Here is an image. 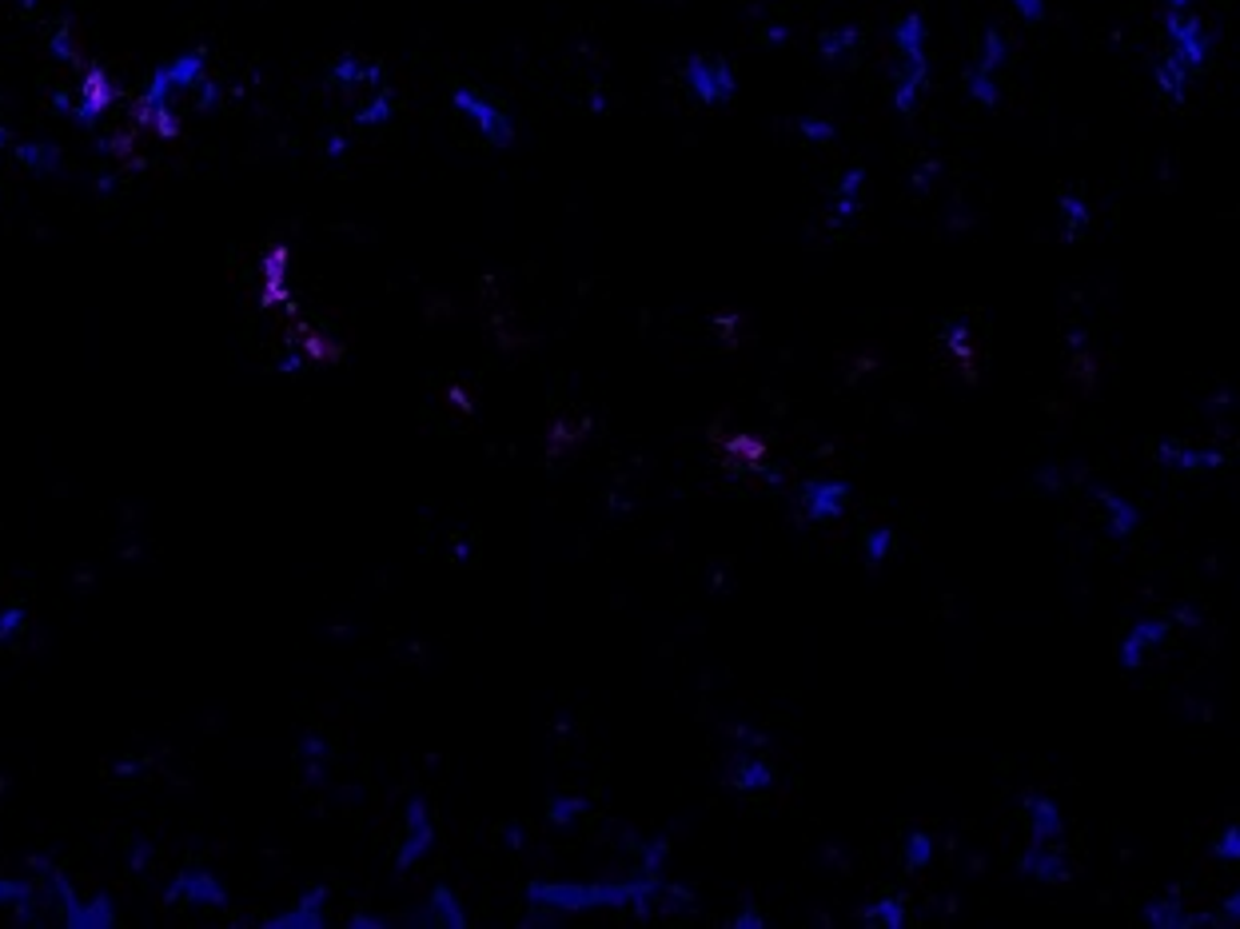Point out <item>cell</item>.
Masks as SVG:
<instances>
[{"instance_id": "obj_30", "label": "cell", "mask_w": 1240, "mask_h": 929, "mask_svg": "<svg viewBox=\"0 0 1240 929\" xmlns=\"http://www.w3.org/2000/svg\"><path fill=\"white\" fill-rule=\"evenodd\" d=\"M666 858H671V842H666V837H650L647 846L638 849V866H635V873H647V878H662V873H666Z\"/></svg>"}, {"instance_id": "obj_37", "label": "cell", "mask_w": 1240, "mask_h": 929, "mask_svg": "<svg viewBox=\"0 0 1240 929\" xmlns=\"http://www.w3.org/2000/svg\"><path fill=\"white\" fill-rule=\"evenodd\" d=\"M731 929H766V918L758 914L754 906H743L738 914L731 918Z\"/></svg>"}, {"instance_id": "obj_39", "label": "cell", "mask_w": 1240, "mask_h": 929, "mask_svg": "<svg viewBox=\"0 0 1240 929\" xmlns=\"http://www.w3.org/2000/svg\"><path fill=\"white\" fill-rule=\"evenodd\" d=\"M303 363H308V355H284V360L276 363V372L279 375H291V372H300Z\"/></svg>"}, {"instance_id": "obj_23", "label": "cell", "mask_w": 1240, "mask_h": 929, "mask_svg": "<svg viewBox=\"0 0 1240 929\" xmlns=\"http://www.w3.org/2000/svg\"><path fill=\"white\" fill-rule=\"evenodd\" d=\"M1189 84H1193V72L1184 69L1181 60H1172L1169 52H1165V57L1157 60V93L1165 96V100H1172V105H1184Z\"/></svg>"}, {"instance_id": "obj_21", "label": "cell", "mask_w": 1240, "mask_h": 929, "mask_svg": "<svg viewBox=\"0 0 1240 929\" xmlns=\"http://www.w3.org/2000/svg\"><path fill=\"white\" fill-rule=\"evenodd\" d=\"M858 45H862L858 24H834V28H826V33L818 36V57H822L826 64H842V60H850L858 52Z\"/></svg>"}, {"instance_id": "obj_13", "label": "cell", "mask_w": 1240, "mask_h": 929, "mask_svg": "<svg viewBox=\"0 0 1240 929\" xmlns=\"http://www.w3.org/2000/svg\"><path fill=\"white\" fill-rule=\"evenodd\" d=\"M1021 813H1025V822H1030L1033 842H1049V846H1057V842L1066 837V813H1061V806H1057L1045 791L1021 794Z\"/></svg>"}, {"instance_id": "obj_20", "label": "cell", "mask_w": 1240, "mask_h": 929, "mask_svg": "<svg viewBox=\"0 0 1240 929\" xmlns=\"http://www.w3.org/2000/svg\"><path fill=\"white\" fill-rule=\"evenodd\" d=\"M332 84L336 88H380L383 81V69L375 64V60H363V57H339L336 64H332Z\"/></svg>"}, {"instance_id": "obj_33", "label": "cell", "mask_w": 1240, "mask_h": 929, "mask_svg": "<svg viewBox=\"0 0 1240 929\" xmlns=\"http://www.w3.org/2000/svg\"><path fill=\"white\" fill-rule=\"evenodd\" d=\"M300 758L308 762V779L320 782V779H324V762L332 758V750H327L320 738H303V743H300Z\"/></svg>"}, {"instance_id": "obj_25", "label": "cell", "mask_w": 1240, "mask_h": 929, "mask_svg": "<svg viewBox=\"0 0 1240 929\" xmlns=\"http://www.w3.org/2000/svg\"><path fill=\"white\" fill-rule=\"evenodd\" d=\"M356 120H360L363 129H383V124H392V120H395V93H392V88H387V84L372 88L368 105L356 112Z\"/></svg>"}, {"instance_id": "obj_15", "label": "cell", "mask_w": 1240, "mask_h": 929, "mask_svg": "<svg viewBox=\"0 0 1240 929\" xmlns=\"http://www.w3.org/2000/svg\"><path fill=\"white\" fill-rule=\"evenodd\" d=\"M1157 463L1165 471H1177V475H1205V471H1220L1229 463L1225 451H1205V447H1189V443L1165 439L1157 443Z\"/></svg>"}, {"instance_id": "obj_27", "label": "cell", "mask_w": 1240, "mask_h": 929, "mask_svg": "<svg viewBox=\"0 0 1240 929\" xmlns=\"http://www.w3.org/2000/svg\"><path fill=\"white\" fill-rule=\"evenodd\" d=\"M587 806H591V801L582 798V794H555V798L546 801V822L567 830V825H575L582 813H587Z\"/></svg>"}, {"instance_id": "obj_34", "label": "cell", "mask_w": 1240, "mask_h": 929, "mask_svg": "<svg viewBox=\"0 0 1240 929\" xmlns=\"http://www.w3.org/2000/svg\"><path fill=\"white\" fill-rule=\"evenodd\" d=\"M1213 858L1217 861H1232V866H1240V825H1225L1217 834V842H1213Z\"/></svg>"}, {"instance_id": "obj_7", "label": "cell", "mask_w": 1240, "mask_h": 929, "mask_svg": "<svg viewBox=\"0 0 1240 929\" xmlns=\"http://www.w3.org/2000/svg\"><path fill=\"white\" fill-rule=\"evenodd\" d=\"M164 902H180V906H200V909H224L228 906V885L208 870V866H184L176 873L168 890H164Z\"/></svg>"}, {"instance_id": "obj_32", "label": "cell", "mask_w": 1240, "mask_h": 929, "mask_svg": "<svg viewBox=\"0 0 1240 929\" xmlns=\"http://www.w3.org/2000/svg\"><path fill=\"white\" fill-rule=\"evenodd\" d=\"M24 627H28V611H24L21 603L4 606V611H0V647H12V642L24 635Z\"/></svg>"}, {"instance_id": "obj_4", "label": "cell", "mask_w": 1240, "mask_h": 929, "mask_svg": "<svg viewBox=\"0 0 1240 929\" xmlns=\"http://www.w3.org/2000/svg\"><path fill=\"white\" fill-rule=\"evenodd\" d=\"M1009 60V36L1001 28H986L982 33V45H977V60L965 72V93L970 100L982 108H997L1001 100V84H997V72L1006 69Z\"/></svg>"}, {"instance_id": "obj_24", "label": "cell", "mask_w": 1240, "mask_h": 929, "mask_svg": "<svg viewBox=\"0 0 1240 929\" xmlns=\"http://www.w3.org/2000/svg\"><path fill=\"white\" fill-rule=\"evenodd\" d=\"M45 897V890L33 878H9L0 873V909H28Z\"/></svg>"}, {"instance_id": "obj_31", "label": "cell", "mask_w": 1240, "mask_h": 929, "mask_svg": "<svg viewBox=\"0 0 1240 929\" xmlns=\"http://www.w3.org/2000/svg\"><path fill=\"white\" fill-rule=\"evenodd\" d=\"M794 132H798L806 144H834L838 140V124L830 117H814V112H806V117L794 120Z\"/></svg>"}, {"instance_id": "obj_16", "label": "cell", "mask_w": 1240, "mask_h": 929, "mask_svg": "<svg viewBox=\"0 0 1240 929\" xmlns=\"http://www.w3.org/2000/svg\"><path fill=\"white\" fill-rule=\"evenodd\" d=\"M267 929H324L327 926V885H308L284 914L264 921Z\"/></svg>"}, {"instance_id": "obj_10", "label": "cell", "mask_w": 1240, "mask_h": 929, "mask_svg": "<svg viewBox=\"0 0 1240 929\" xmlns=\"http://www.w3.org/2000/svg\"><path fill=\"white\" fill-rule=\"evenodd\" d=\"M1018 873L1021 878H1030V882H1037V885L1073 882V866H1069L1066 854H1061L1057 846H1049V842H1033V837H1030V846L1021 849Z\"/></svg>"}, {"instance_id": "obj_26", "label": "cell", "mask_w": 1240, "mask_h": 929, "mask_svg": "<svg viewBox=\"0 0 1240 929\" xmlns=\"http://www.w3.org/2000/svg\"><path fill=\"white\" fill-rule=\"evenodd\" d=\"M893 543H898V534H893V527H869L866 539H862V555H866V567L878 570L890 563L893 555Z\"/></svg>"}, {"instance_id": "obj_11", "label": "cell", "mask_w": 1240, "mask_h": 929, "mask_svg": "<svg viewBox=\"0 0 1240 929\" xmlns=\"http://www.w3.org/2000/svg\"><path fill=\"white\" fill-rule=\"evenodd\" d=\"M1141 918L1153 929H1217L1213 914L1189 909L1181 902V894H1160L1153 897V902H1145V906H1141Z\"/></svg>"}, {"instance_id": "obj_9", "label": "cell", "mask_w": 1240, "mask_h": 929, "mask_svg": "<svg viewBox=\"0 0 1240 929\" xmlns=\"http://www.w3.org/2000/svg\"><path fill=\"white\" fill-rule=\"evenodd\" d=\"M850 483H842V479H814V483H806L798 495V511L806 523L814 527H826L834 523L838 515L850 507Z\"/></svg>"}, {"instance_id": "obj_38", "label": "cell", "mask_w": 1240, "mask_h": 929, "mask_svg": "<svg viewBox=\"0 0 1240 929\" xmlns=\"http://www.w3.org/2000/svg\"><path fill=\"white\" fill-rule=\"evenodd\" d=\"M348 926L351 929H383V926H392V921L375 918V914H356V918H348Z\"/></svg>"}, {"instance_id": "obj_19", "label": "cell", "mask_w": 1240, "mask_h": 929, "mask_svg": "<svg viewBox=\"0 0 1240 929\" xmlns=\"http://www.w3.org/2000/svg\"><path fill=\"white\" fill-rule=\"evenodd\" d=\"M419 921H431V926H440V929H464L471 918H467L464 902H459V894H455L452 885H435L428 894V909L419 914Z\"/></svg>"}, {"instance_id": "obj_29", "label": "cell", "mask_w": 1240, "mask_h": 929, "mask_svg": "<svg viewBox=\"0 0 1240 929\" xmlns=\"http://www.w3.org/2000/svg\"><path fill=\"white\" fill-rule=\"evenodd\" d=\"M934 854H938V846H934V837L926 834V830H910V834L902 837V858H905V870H926L929 861H934Z\"/></svg>"}, {"instance_id": "obj_5", "label": "cell", "mask_w": 1240, "mask_h": 929, "mask_svg": "<svg viewBox=\"0 0 1240 929\" xmlns=\"http://www.w3.org/2000/svg\"><path fill=\"white\" fill-rule=\"evenodd\" d=\"M1165 36H1169V57L1181 60L1193 76L1205 69L1208 57H1213V33H1208V24L1201 21L1193 9L1165 12Z\"/></svg>"}, {"instance_id": "obj_18", "label": "cell", "mask_w": 1240, "mask_h": 929, "mask_svg": "<svg viewBox=\"0 0 1240 929\" xmlns=\"http://www.w3.org/2000/svg\"><path fill=\"white\" fill-rule=\"evenodd\" d=\"M117 81L108 76L100 64H88L81 76V108H76V117L81 120H100L108 112V108L117 105Z\"/></svg>"}, {"instance_id": "obj_17", "label": "cell", "mask_w": 1240, "mask_h": 929, "mask_svg": "<svg viewBox=\"0 0 1240 929\" xmlns=\"http://www.w3.org/2000/svg\"><path fill=\"white\" fill-rule=\"evenodd\" d=\"M726 786L738 794H766L774 786V767L762 758V750H734V762L726 767Z\"/></svg>"}, {"instance_id": "obj_40", "label": "cell", "mask_w": 1240, "mask_h": 929, "mask_svg": "<svg viewBox=\"0 0 1240 929\" xmlns=\"http://www.w3.org/2000/svg\"><path fill=\"white\" fill-rule=\"evenodd\" d=\"M1160 4H1165V12H1184V9H1193V0H1160Z\"/></svg>"}, {"instance_id": "obj_36", "label": "cell", "mask_w": 1240, "mask_h": 929, "mask_svg": "<svg viewBox=\"0 0 1240 929\" xmlns=\"http://www.w3.org/2000/svg\"><path fill=\"white\" fill-rule=\"evenodd\" d=\"M1009 9L1018 12L1025 24H1042L1045 21V0H1009Z\"/></svg>"}, {"instance_id": "obj_28", "label": "cell", "mask_w": 1240, "mask_h": 929, "mask_svg": "<svg viewBox=\"0 0 1240 929\" xmlns=\"http://www.w3.org/2000/svg\"><path fill=\"white\" fill-rule=\"evenodd\" d=\"M1085 228H1089V204L1078 192H1066L1061 196V240H1078Z\"/></svg>"}, {"instance_id": "obj_12", "label": "cell", "mask_w": 1240, "mask_h": 929, "mask_svg": "<svg viewBox=\"0 0 1240 929\" xmlns=\"http://www.w3.org/2000/svg\"><path fill=\"white\" fill-rule=\"evenodd\" d=\"M1089 495L1105 511V531H1109V539L1121 543V539H1133V534L1141 531L1145 515H1141V507H1136L1133 499H1124V495H1117L1113 487H1101V483H1089Z\"/></svg>"}, {"instance_id": "obj_3", "label": "cell", "mask_w": 1240, "mask_h": 929, "mask_svg": "<svg viewBox=\"0 0 1240 929\" xmlns=\"http://www.w3.org/2000/svg\"><path fill=\"white\" fill-rule=\"evenodd\" d=\"M683 88L695 96L702 108H722L731 105L738 96V76H734L731 60L726 57H710V52H698V57H686L683 69Z\"/></svg>"}, {"instance_id": "obj_22", "label": "cell", "mask_w": 1240, "mask_h": 929, "mask_svg": "<svg viewBox=\"0 0 1240 929\" xmlns=\"http://www.w3.org/2000/svg\"><path fill=\"white\" fill-rule=\"evenodd\" d=\"M866 926H878V929H905V921H910V902L898 894H886V897H874V902H866L858 914Z\"/></svg>"}, {"instance_id": "obj_35", "label": "cell", "mask_w": 1240, "mask_h": 929, "mask_svg": "<svg viewBox=\"0 0 1240 929\" xmlns=\"http://www.w3.org/2000/svg\"><path fill=\"white\" fill-rule=\"evenodd\" d=\"M1213 918H1217V929H1225V926H1240V885H1237V890H1232L1229 897H1225V902H1220V909H1217V914H1213Z\"/></svg>"}, {"instance_id": "obj_8", "label": "cell", "mask_w": 1240, "mask_h": 929, "mask_svg": "<svg viewBox=\"0 0 1240 929\" xmlns=\"http://www.w3.org/2000/svg\"><path fill=\"white\" fill-rule=\"evenodd\" d=\"M1172 627H1177V623H1172L1169 611H1165V615L1136 618L1133 627L1121 635V642H1117V666H1121V671H1141L1148 651H1157L1160 642L1172 635Z\"/></svg>"}, {"instance_id": "obj_14", "label": "cell", "mask_w": 1240, "mask_h": 929, "mask_svg": "<svg viewBox=\"0 0 1240 929\" xmlns=\"http://www.w3.org/2000/svg\"><path fill=\"white\" fill-rule=\"evenodd\" d=\"M862 196H866V168H862V164H850L846 172L838 176V188H834V196H830V208H826V220H830L834 232H842V228H850V224L858 220Z\"/></svg>"}, {"instance_id": "obj_1", "label": "cell", "mask_w": 1240, "mask_h": 929, "mask_svg": "<svg viewBox=\"0 0 1240 929\" xmlns=\"http://www.w3.org/2000/svg\"><path fill=\"white\" fill-rule=\"evenodd\" d=\"M929 84V28L922 12H902L893 24V112L914 117Z\"/></svg>"}, {"instance_id": "obj_2", "label": "cell", "mask_w": 1240, "mask_h": 929, "mask_svg": "<svg viewBox=\"0 0 1240 929\" xmlns=\"http://www.w3.org/2000/svg\"><path fill=\"white\" fill-rule=\"evenodd\" d=\"M452 108L475 129V136L483 140V144H491V148H510V144H515V120H510L507 108L498 105V100H491L487 93H479L471 84H459V88H452Z\"/></svg>"}, {"instance_id": "obj_6", "label": "cell", "mask_w": 1240, "mask_h": 929, "mask_svg": "<svg viewBox=\"0 0 1240 929\" xmlns=\"http://www.w3.org/2000/svg\"><path fill=\"white\" fill-rule=\"evenodd\" d=\"M440 842V830H435V818H431L428 798H407L404 806V842H399V854H395V873L416 870L419 861L428 858L431 849Z\"/></svg>"}]
</instances>
